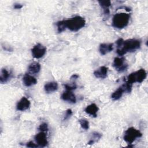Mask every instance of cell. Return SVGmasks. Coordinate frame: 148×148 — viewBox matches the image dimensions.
<instances>
[{
	"instance_id": "obj_1",
	"label": "cell",
	"mask_w": 148,
	"mask_h": 148,
	"mask_svg": "<svg viewBox=\"0 0 148 148\" xmlns=\"http://www.w3.org/2000/svg\"><path fill=\"white\" fill-rule=\"evenodd\" d=\"M116 53L120 56H123L128 52H132L140 47L141 41L136 39H130L124 40L119 38L116 41Z\"/></svg>"
},
{
	"instance_id": "obj_2",
	"label": "cell",
	"mask_w": 148,
	"mask_h": 148,
	"mask_svg": "<svg viewBox=\"0 0 148 148\" xmlns=\"http://www.w3.org/2000/svg\"><path fill=\"white\" fill-rule=\"evenodd\" d=\"M66 28L73 32H77L86 25V21L81 16H76L71 18L64 20Z\"/></svg>"
},
{
	"instance_id": "obj_3",
	"label": "cell",
	"mask_w": 148,
	"mask_h": 148,
	"mask_svg": "<svg viewBox=\"0 0 148 148\" xmlns=\"http://www.w3.org/2000/svg\"><path fill=\"white\" fill-rule=\"evenodd\" d=\"M130 15L128 13L121 12L116 13L112 18V26L117 29H123L129 23Z\"/></svg>"
},
{
	"instance_id": "obj_4",
	"label": "cell",
	"mask_w": 148,
	"mask_h": 148,
	"mask_svg": "<svg viewBox=\"0 0 148 148\" xmlns=\"http://www.w3.org/2000/svg\"><path fill=\"white\" fill-rule=\"evenodd\" d=\"M147 73L144 69H140L136 72H132L127 76L126 82L133 84L135 83H142L146 77Z\"/></svg>"
},
{
	"instance_id": "obj_5",
	"label": "cell",
	"mask_w": 148,
	"mask_h": 148,
	"mask_svg": "<svg viewBox=\"0 0 148 148\" xmlns=\"http://www.w3.org/2000/svg\"><path fill=\"white\" fill-rule=\"evenodd\" d=\"M142 136V134L138 130L134 127L128 128L124 133L123 139L125 142L128 144H132L136 138H140Z\"/></svg>"
},
{
	"instance_id": "obj_6",
	"label": "cell",
	"mask_w": 148,
	"mask_h": 148,
	"mask_svg": "<svg viewBox=\"0 0 148 148\" xmlns=\"http://www.w3.org/2000/svg\"><path fill=\"white\" fill-rule=\"evenodd\" d=\"M113 66L115 69L119 72H123L125 71L128 68V64L125 62L124 57H116L113 62Z\"/></svg>"
},
{
	"instance_id": "obj_7",
	"label": "cell",
	"mask_w": 148,
	"mask_h": 148,
	"mask_svg": "<svg viewBox=\"0 0 148 148\" xmlns=\"http://www.w3.org/2000/svg\"><path fill=\"white\" fill-rule=\"evenodd\" d=\"M46 47L40 43L36 44L31 49V53L33 57L36 59H39L43 57L46 54Z\"/></svg>"
},
{
	"instance_id": "obj_8",
	"label": "cell",
	"mask_w": 148,
	"mask_h": 148,
	"mask_svg": "<svg viewBox=\"0 0 148 148\" xmlns=\"http://www.w3.org/2000/svg\"><path fill=\"white\" fill-rule=\"evenodd\" d=\"M35 140L36 144L40 147H45L48 144L47 135L45 132L40 131L35 136Z\"/></svg>"
},
{
	"instance_id": "obj_9",
	"label": "cell",
	"mask_w": 148,
	"mask_h": 148,
	"mask_svg": "<svg viewBox=\"0 0 148 148\" xmlns=\"http://www.w3.org/2000/svg\"><path fill=\"white\" fill-rule=\"evenodd\" d=\"M30 105L31 103L29 100L27 98L23 97L17 102L16 105V109L17 110L24 111L28 109L29 108Z\"/></svg>"
},
{
	"instance_id": "obj_10",
	"label": "cell",
	"mask_w": 148,
	"mask_h": 148,
	"mask_svg": "<svg viewBox=\"0 0 148 148\" xmlns=\"http://www.w3.org/2000/svg\"><path fill=\"white\" fill-rule=\"evenodd\" d=\"M61 98L62 100L68 101L71 103H75L76 102V96L72 91L66 90V91L64 92L61 96Z\"/></svg>"
},
{
	"instance_id": "obj_11",
	"label": "cell",
	"mask_w": 148,
	"mask_h": 148,
	"mask_svg": "<svg viewBox=\"0 0 148 148\" xmlns=\"http://www.w3.org/2000/svg\"><path fill=\"white\" fill-rule=\"evenodd\" d=\"M108 72V68L106 66H102L94 72V75L97 78L105 79L106 77Z\"/></svg>"
},
{
	"instance_id": "obj_12",
	"label": "cell",
	"mask_w": 148,
	"mask_h": 148,
	"mask_svg": "<svg viewBox=\"0 0 148 148\" xmlns=\"http://www.w3.org/2000/svg\"><path fill=\"white\" fill-rule=\"evenodd\" d=\"M23 82L26 87H30L36 84L37 80L34 76L26 73L23 78Z\"/></svg>"
},
{
	"instance_id": "obj_13",
	"label": "cell",
	"mask_w": 148,
	"mask_h": 148,
	"mask_svg": "<svg viewBox=\"0 0 148 148\" xmlns=\"http://www.w3.org/2000/svg\"><path fill=\"white\" fill-rule=\"evenodd\" d=\"M98 110L99 108L95 103H91L88 105L84 109V111L86 113L94 117H96L97 116V113Z\"/></svg>"
},
{
	"instance_id": "obj_14",
	"label": "cell",
	"mask_w": 148,
	"mask_h": 148,
	"mask_svg": "<svg viewBox=\"0 0 148 148\" xmlns=\"http://www.w3.org/2000/svg\"><path fill=\"white\" fill-rule=\"evenodd\" d=\"M113 49V43H102L99 45V51L101 55L104 56L112 51Z\"/></svg>"
},
{
	"instance_id": "obj_15",
	"label": "cell",
	"mask_w": 148,
	"mask_h": 148,
	"mask_svg": "<svg viewBox=\"0 0 148 148\" xmlns=\"http://www.w3.org/2000/svg\"><path fill=\"white\" fill-rule=\"evenodd\" d=\"M58 87V83L56 82H50L44 86L45 91L47 93H51L57 90Z\"/></svg>"
},
{
	"instance_id": "obj_16",
	"label": "cell",
	"mask_w": 148,
	"mask_h": 148,
	"mask_svg": "<svg viewBox=\"0 0 148 148\" xmlns=\"http://www.w3.org/2000/svg\"><path fill=\"white\" fill-rule=\"evenodd\" d=\"M125 92V87H124V85L123 84L121 86L119 87L115 91H114L112 93V94L111 95V98L113 101H117V100L119 99L122 97L123 93Z\"/></svg>"
},
{
	"instance_id": "obj_17",
	"label": "cell",
	"mask_w": 148,
	"mask_h": 148,
	"mask_svg": "<svg viewBox=\"0 0 148 148\" xmlns=\"http://www.w3.org/2000/svg\"><path fill=\"white\" fill-rule=\"evenodd\" d=\"M10 77V73L9 71L5 69L2 68L0 74V82L2 84L6 83Z\"/></svg>"
},
{
	"instance_id": "obj_18",
	"label": "cell",
	"mask_w": 148,
	"mask_h": 148,
	"mask_svg": "<svg viewBox=\"0 0 148 148\" xmlns=\"http://www.w3.org/2000/svg\"><path fill=\"white\" fill-rule=\"evenodd\" d=\"M40 64L37 62H33L31 63L28 68L29 72L33 74L38 73L40 70Z\"/></svg>"
},
{
	"instance_id": "obj_19",
	"label": "cell",
	"mask_w": 148,
	"mask_h": 148,
	"mask_svg": "<svg viewBox=\"0 0 148 148\" xmlns=\"http://www.w3.org/2000/svg\"><path fill=\"white\" fill-rule=\"evenodd\" d=\"M98 3L101 7L103 9L104 14L108 15L109 14V7L111 6V2L110 1H99Z\"/></svg>"
},
{
	"instance_id": "obj_20",
	"label": "cell",
	"mask_w": 148,
	"mask_h": 148,
	"mask_svg": "<svg viewBox=\"0 0 148 148\" xmlns=\"http://www.w3.org/2000/svg\"><path fill=\"white\" fill-rule=\"evenodd\" d=\"M102 136V134L98 132H94L92 134V137L91 139L88 142V145H92L95 142H97Z\"/></svg>"
},
{
	"instance_id": "obj_21",
	"label": "cell",
	"mask_w": 148,
	"mask_h": 148,
	"mask_svg": "<svg viewBox=\"0 0 148 148\" xmlns=\"http://www.w3.org/2000/svg\"><path fill=\"white\" fill-rule=\"evenodd\" d=\"M56 25H57V31L59 33L62 32V31L65 30V29L66 28V26H65L64 20L57 22Z\"/></svg>"
},
{
	"instance_id": "obj_22",
	"label": "cell",
	"mask_w": 148,
	"mask_h": 148,
	"mask_svg": "<svg viewBox=\"0 0 148 148\" xmlns=\"http://www.w3.org/2000/svg\"><path fill=\"white\" fill-rule=\"evenodd\" d=\"M79 122L80 123V125L81 126V127L85 130H87L89 128V122L87 120L85 119H81L80 120H79Z\"/></svg>"
},
{
	"instance_id": "obj_23",
	"label": "cell",
	"mask_w": 148,
	"mask_h": 148,
	"mask_svg": "<svg viewBox=\"0 0 148 148\" xmlns=\"http://www.w3.org/2000/svg\"><path fill=\"white\" fill-rule=\"evenodd\" d=\"M38 130H39V131H43V132L47 131H48V130H49L47 124V123H42V124L39 126Z\"/></svg>"
},
{
	"instance_id": "obj_24",
	"label": "cell",
	"mask_w": 148,
	"mask_h": 148,
	"mask_svg": "<svg viewBox=\"0 0 148 148\" xmlns=\"http://www.w3.org/2000/svg\"><path fill=\"white\" fill-rule=\"evenodd\" d=\"M64 86L66 90L69 91H72L73 90H75L77 87L76 85L75 84H73L72 85H68V84H64Z\"/></svg>"
},
{
	"instance_id": "obj_25",
	"label": "cell",
	"mask_w": 148,
	"mask_h": 148,
	"mask_svg": "<svg viewBox=\"0 0 148 148\" xmlns=\"http://www.w3.org/2000/svg\"><path fill=\"white\" fill-rule=\"evenodd\" d=\"M72 114V111L71 109H68L66 110V112H65V114L64 116V120H67L68 119H69Z\"/></svg>"
},
{
	"instance_id": "obj_26",
	"label": "cell",
	"mask_w": 148,
	"mask_h": 148,
	"mask_svg": "<svg viewBox=\"0 0 148 148\" xmlns=\"http://www.w3.org/2000/svg\"><path fill=\"white\" fill-rule=\"evenodd\" d=\"M26 146L28 147H31V148H33V147H38V145L35 143H34L32 141H29L28 142H27L26 143Z\"/></svg>"
},
{
	"instance_id": "obj_27",
	"label": "cell",
	"mask_w": 148,
	"mask_h": 148,
	"mask_svg": "<svg viewBox=\"0 0 148 148\" xmlns=\"http://www.w3.org/2000/svg\"><path fill=\"white\" fill-rule=\"evenodd\" d=\"M23 7V5L20 3H14V8L16 9H20Z\"/></svg>"
},
{
	"instance_id": "obj_28",
	"label": "cell",
	"mask_w": 148,
	"mask_h": 148,
	"mask_svg": "<svg viewBox=\"0 0 148 148\" xmlns=\"http://www.w3.org/2000/svg\"><path fill=\"white\" fill-rule=\"evenodd\" d=\"M79 77V76L77 75V74H73L71 77V79H76Z\"/></svg>"
}]
</instances>
